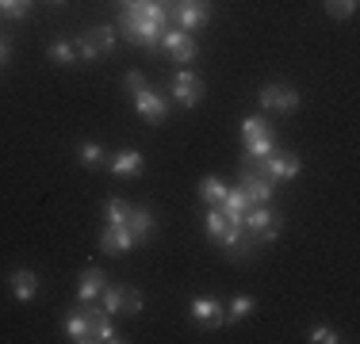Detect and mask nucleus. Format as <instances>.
<instances>
[{
	"label": "nucleus",
	"mask_w": 360,
	"mask_h": 344,
	"mask_svg": "<svg viewBox=\"0 0 360 344\" xmlns=\"http://www.w3.org/2000/svg\"><path fill=\"white\" fill-rule=\"evenodd\" d=\"M127 230L134 234V241H146L158 230V218H153L150 206H131V214H127Z\"/></svg>",
	"instance_id": "obj_19"
},
{
	"label": "nucleus",
	"mask_w": 360,
	"mask_h": 344,
	"mask_svg": "<svg viewBox=\"0 0 360 344\" xmlns=\"http://www.w3.org/2000/svg\"><path fill=\"white\" fill-rule=\"evenodd\" d=\"M146 84H150V81H146V77L139 73V69H131V73H123V88L131 92V96H134V92H142Z\"/></svg>",
	"instance_id": "obj_31"
},
{
	"label": "nucleus",
	"mask_w": 360,
	"mask_h": 344,
	"mask_svg": "<svg viewBox=\"0 0 360 344\" xmlns=\"http://www.w3.org/2000/svg\"><path fill=\"white\" fill-rule=\"evenodd\" d=\"M326 12H330L333 20H349V15L356 12V0H326Z\"/></svg>",
	"instance_id": "obj_29"
},
{
	"label": "nucleus",
	"mask_w": 360,
	"mask_h": 344,
	"mask_svg": "<svg viewBox=\"0 0 360 344\" xmlns=\"http://www.w3.org/2000/svg\"><path fill=\"white\" fill-rule=\"evenodd\" d=\"M257 100H261L264 111H276V115H291V111L299 107V92L291 88V84H264V88L257 92Z\"/></svg>",
	"instance_id": "obj_9"
},
{
	"label": "nucleus",
	"mask_w": 360,
	"mask_h": 344,
	"mask_svg": "<svg viewBox=\"0 0 360 344\" xmlns=\"http://www.w3.org/2000/svg\"><path fill=\"white\" fill-rule=\"evenodd\" d=\"M104 287H108V275L100 272V268H89L81 275V283H77V303H96L100 295H104Z\"/></svg>",
	"instance_id": "obj_16"
},
{
	"label": "nucleus",
	"mask_w": 360,
	"mask_h": 344,
	"mask_svg": "<svg viewBox=\"0 0 360 344\" xmlns=\"http://www.w3.org/2000/svg\"><path fill=\"white\" fill-rule=\"evenodd\" d=\"M257 310V298L253 295H238L234 303H230V310H226V322H242V317H250Z\"/></svg>",
	"instance_id": "obj_27"
},
{
	"label": "nucleus",
	"mask_w": 360,
	"mask_h": 344,
	"mask_svg": "<svg viewBox=\"0 0 360 344\" xmlns=\"http://www.w3.org/2000/svg\"><path fill=\"white\" fill-rule=\"evenodd\" d=\"M84 317H89V329H92V344H115V340H123L115 333V325H111V314L104 306H96V303H84Z\"/></svg>",
	"instance_id": "obj_14"
},
{
	"label": "nucleus",
	"mask_w": 360,
	"mask_h": 344,
	"mask_svg": "<svg viewBox=\"0 0 360 344\" xmlns=\"http://www.w3.org/2000/svg\"><path fill=\"white\" fill-rule=\"evenodd\" d=\"M134 245H139V241H134V234L127 226H104L100 230V249H104L108 256H123V253H131Z\"/></svg>",
	"instance_id": "obj_15"
},
{
	"label": "nucleus",
	"mask_w": 360,
	"mask_h": 344,
	"mask_svg": "<svg viewBox=\"0 0 360 344\" xmlns=\"http://www.w3.org/2000/svg\"><path fill=\"white\" fill-rule=\"evenodd\" d=\"M65 337L73 344H92V329H89V317H84V310H77V314L65 317Z\"/></svg>",
	"instance_id": "obj_21"
},
{
	"label": "nucleus",
	"mask_w": 360,
	"mask_h": 344,
	"mask_svg": "<svg viewBox=\"0 0 360 344\" xmlns=\"http://www.w3.org/2000/svg\"><path fill=\"white\" fill-rule=\"evenodd\" d=\"M242 230H250V237L257 241V245H272V241L280 237V230H284V214H276L269 203L250 206V214H245Z\"/></svg>",
	"instance_id": "obj_2"
},
{
	"label": "nucleus",
	"mask_w": 360,
	"mask_h": 344,
	"mask_svg": "<svg viewBox=\"0 0 360 344\" xmlns=\"http://www.w3.org/2000/svg\"><path fill=\"white\" fill-rule=\"evenodd\" d=\"M188 314H192L195 325H207V329H219V325H230L226 322V310H222L219 298L211 295H195L192 303H188Z\"/></svg>",
	"instance_id": "obj_10"
},
{
	"label": "nucleus",
	"mask_w": 360,
	"mask_h": 344,
	"mask_svg": "<svg viewBox=\"0 0 360 344\" xmlns=\"http://www.w3.org/2000/svg\"><path fill=\"white\" fill-rule=\"evenodd\" d=\"M203 230H207V237L219 241L226 253H234V245H238V241H242V234H245L238 222H230L226 214H222V206H211V211L203 214Z\"/></svg>",
	"instance_id": "obj_5"
},
{
	"label": "nucleus",
	"mask_w": 360,
	"mask_h": 344,
	"mask_svg": "<svg viewBox=\"0 0 360 344\" xmlns=\"http://www.w3.org/2000/svg\"><path fill=\"white\" fill-rule=\"evenodd\" d=\"M31 4H35V0H0V15L23 20V15H31Z\"/></svg>",
	"instance_id": "obj_28"
},
{
	"label": "nucleus",
	"mask_w": 360,
	"mask_h": 344,
	"mask_svg": "<svg viewBox=\"0 0 360 344\" xmlns=\"http://www.w3.org/2000/svg\"><path fill=\"white\" fill-rule=\"evenodd\" d=\"M222 214H226V218L230 222H238V226H242V222H245V214H250V199H245V192H242V187H226V195H222Z\"/></svg>",
	"instance_id": "obj_18"
},
{
	"label": "nucleus",
	"mask_w": 360,
	"mask_h": 344,
	"mask_svg": "<svg viewBox=\"0 0 360 344\" xmlns=\"http://www.w3.org/2000/svg\"><path fill=\"white\" fill-rule=\"evenodd\" d=\"M203 77L192 73V69H180V73L173 77V100L180 103V107H200L203 103Z\"/></svg>",
	"instance_id": "obj_8"
},
{
	"label": "nucleus",
	"mask_w": 360,
	"mask_h": 344,
	"mask_svg": "<svg viewBox=\"0 0 360 344\" xmlns=\"http://www.w3.org/2000/svg\"><path fill=\"white\" fill-rule=\"evenodd\" d=\"M169 23V8L161 0H134V4H123V20H119V31H123L127 42L134 46H158V39L165 34Z\"/></svg>",
	"instance_id": "obj_1"
},
{
	"label": "nucleus",
	"mask_w": 360,
	"mask_h": 344,
	"mask_svg": "<svg viewBox=\"0 0 360 344\" xmlns=\"http://www.w3.org/2000/svg\"><path fill=\"white\" fill-rule=\"evenodd\" d=\"M211 0H176V20L180 31H200L211 23Z\"/></svg>",
	"instance_id": "obj_13"
},
{
	"label": "nucleus",
	"mask_w": 360,
	"mask_h": 344,
	"mask_svg": "<svg viewBox=\"0 0 360 344\" xmlns=\"http://www.w3.org/2000/svg\"><path fill=\"white\" fill-rule=\"evenodd\" d=\"M115 303H119V314H139L146 298H142V291H139V287H119Z\"/></svg>",
	"instance_id": "obj_25"
},
{
	"label": "nucleus",
	"mask_w": 360,
	"mask_h": 344,
	"mask_svg": "<svg viewBox=\"0 0 360 344\" xmlns=\"http://www.w3.org/2000/svg\"><path fill=\"white\" fill-rule=\"evenodd\" d=\"M131 206H134V203L119 199V195L104 199V218H108V226H127V214H131Z\"/></svg>",
	"instance_id": "obj_22"
},
{
	"label": "nucleus",
	"mask_w": 360,
	"mask_h": 344,
	"mask_svg": "<svg viewBox=\"0 0 360 344\" xmlns=\"http://www.w3.org/2000/svg\"><path fill=\"white\" fill-rule=\"evenodd\" d=\"M108 165H111L115 176H139V172H142V153L139 150H119Z\"/></svg>",
	"instance_id": "obj_20"
},
{
	"label": "nucleus",
	"mask_w": 360,
	"mask_h": 344,
	"mask_svg": "<svg viewBox=\"0 0 360 344\" xmlns=\"http://www.w3.org/2000/svg\"><path fill=\"white\" fill-rule=\"evenodd\" d=\"M158 46L165 50L173 62H180V65H188V62H195V54H200V46H195V39L188 31H165L158 39Z\"/></svg>",
	"instance_id": "obj_11"
},
{
	"label": "nucleus",
	"mask_w": 360,
	"mask_h": 344,
	"mask_svg": "<svg viewBox=\"0 0 360 344\" xmlns=\"http://www.w3.org/2000/svg\"><path fill=\"white\" fill-rule=\"evenodd\" d=\"M257 172H264V176H269L272 184H284V180H295L299 172H303V161H299L295 153H280V150H272L264 161H257Z\"/></svg>",
	"instance_id": "obj_7"
},
{
	"label": "nucleus",
	"mask_w": 360,
	"mask_h": 344,
	"mask_svg": "<svg viewBox=\"0 0 360 344\" xmlns=\"http://www.w3.org/2000/svg\"><path fill=\"white\" fill-rule=\"evenodd\" d=\"M238 187L245 192V199H250L253 206H261V203H269L272 195H276V184H272L264 172H257V168H250V172H238Z\"/></svg>",
	"instance_id": "obj_12"
},
{
	"label": "nucleus",
	"mask_w": 360,
	"mask_h": 344,
	"mask_svg": "<svg viewBox=\"0 0 360 344\" xmlns=\"http://www.w3.org/2000/svg\"><path fill=\"white\" fill-rule=\"evenodd\" d=\"M50 62L54 65H81V58H77V46L73 42H50Z\"/></svg>",
	"instance_id": "obj_23"
},
{
	"label": "nucleus",
	"mask_w": 360,
	"mask_h": 344,
	"mask_svg": "<svg viewBox=\"0 0 360 344\" xmlns=\"http://www.w3.org/2000/svg\"><path fill=\"white\" fill-rule=\"evenodd\" d=\"M73 46H77V58H81V62H96V58H108L111 46H115V27L100 23V27L84 31L81 39L73 42Z\"/></svg>",
	"instance_id": "obj_4"
},
{
	"label": "nucleus",
	"mask_w": 360,
	"mask_h": 344,
	"mask_svg": "<svg viewBox=\"0 0 360 344\" xmlns=\"http://www.w3.org/2000/svg\"><path fill=\"white\" fill-rule=\"evenodd\" d=\"M77 157H81V165L84 168H100V165H104V145H100V142H81V150H77Z\"/></svg>",
	"instance_id": "obj_26"
},
{
	"label": "nucleus",
	"mask_w": 360,
	"mask_h": 344,
	"mask_svg": "<svg viewBox=\"0 0 360 344\" xmlns=\"http://www.w3.org/2000/svg\"><path fill=\"white\" fill-rule=\"evenodd\" d=\"M8 54H12V50H8V42H4V39H0V65L8 62Z\"/></svg>",
	"instance_id": "obj_32"
},
{
	"label": "nucleus",
	"mask_w": 360,
	"mask_h": 344,
	"mask_svg": "<svg viewBox=\"0 0 360 344\" xmlns=\"http://www.w3.org/2000/svg\"><path fill=\"white\" fill-rule=\"evenodd\" d=\"M8 287H12V295L20 298V303H31V298L39 295V275L31 268H15L8 275Z\"/></svg>",
	"instance_id": "obj_17"
},
{
	"label": "nucleus",
	"mask_w": 360,
	"mask_h": 344,
	"mask_svg": "<svg viewBox=\"0 0 360 344\" xmlns=\"http://www.w3.org/2000/svg\"><path fill=\"white\" fill-rule=\"evenodd\" d=\"M200 195H203V203H207V206H219L222 195H226V184H222L219 176H203L200 180Z\"/></svg>",
	"instance_id": "obj_24"
},
{
	"label": "nucleus",
	"mask_w": 360,
	"mask_h": 344,
	"mask_svg": "<svg viewBox=\"0 0 360 344\" xmlns=\"http://www.w3.org/2000/svg\"><path fill=\"white\" fill-rule=\"evenodd\" d=\"M307 340H314V344H338V340H341V333L333 329V325H314Z\"/></svg>",
	"instance_id": "obj_30"
},
{
	"label": "nucleus",
	"mask_w": 360,
	"mask_h": 344,
	"mask_svg": "<svg viewBox=\"0 0 360 344\" xmlns=\"http://www.w3.org/2000/svg\"><path fill=\"white\" fill-rule=\"evenodd\" d=\"M134 111L142 115V123H150V126H161L169 119V100H165V92H158L153 84H146L142 92H134Z\"/></svg>",
	"instance_id": "obj_6"
},
{
	"label": "nucleus",
	"mask_w": 360,
	"mask_h": 344,
	"mask_svg": "<svg viewBox=\"0 0 360 344\" xmlns=\"http://www.w3.org/2000/svg\"><path fill=\"white\" fill-rule=\"evenodd\" d=\"M242 138H245V153H250L253 161H264L272 150H276V134L269 131V123H264L261 115H245L242 119Z\"/></svg>",
	"instance_id": "obj_3"
},
{
	"label": "nucleus",
	"mask_w": 360,
	"mask_h": 344,
	"mask_svg": "<svg viewBox=\"0 0 360 344\" xmlns=\"http://www.w3.org/2000/svg\"><path fill=\"white\" fill-rule=\"evenodd\" d=\"M50 4H70V0H50Z\"/></svg>",
	"instance_id": "obj_33"
}]
</instances>
